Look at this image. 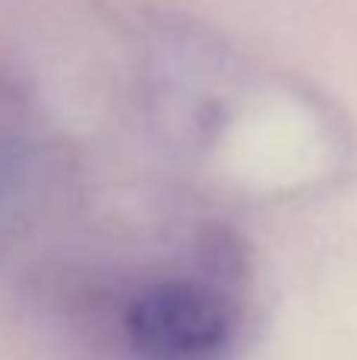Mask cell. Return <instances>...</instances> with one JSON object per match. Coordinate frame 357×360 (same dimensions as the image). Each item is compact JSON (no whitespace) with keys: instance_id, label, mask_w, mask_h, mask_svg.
I'll use <instances>...</instances> for the list:
<instances>
[{"instance_id":"obj_1","label":"cell","mask_w":357,"mask_h":360,"mask_svg":"<svg viewBox=\"0 0 357 360\" xmlns=\"http://www.w3.org/2000/svg\"><path fill=\"white\" fill-rule=\"evenodd\" d=\"M117 332L133 360H221L240 332V307L206 272L155 275L124 297Z\"/></svg>"},{"instance_id":"obj_2","label":"cell","mask_w":357,"mask_h":360,"mask_svg":"<svg viewBox=\"0 0 357 360\" xmlns=\"http://www.w3.org/2000/svg\"><path fill=\"white\" fill-rule=\"evenodd\" d=\"M48 190V152L38 130L0 98V243L10 240Z\"/></svg>"}]
</instances>
